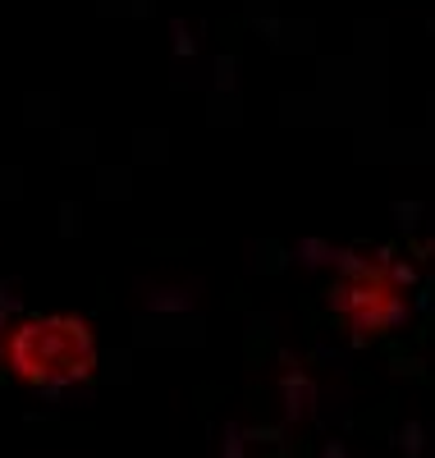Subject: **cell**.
<instances>
[{
    "mask_svg": "<svg viewBox=\"0 0 435 458\" xmlns=\"http://www.w3.org/2000/svg\"><path fill=\"white\" fill-rule=\"evenodd\" d=\"M0 367L37 390H69L97 367V339L78 317H28L0 339Z\"/></svg>",
    "mask_w": 435,
    "mask_h": 458,
    "instance_id": "1",
    "label": "cell"
},
{
    "mask_svg": "<svg viewBox=\"0 0 435 458\" xmlns=\"http://www.w3.org/2000/svg\"><path fill=\"white\" fill-rule=\"evenodd\" d=\"M335 312L353 326V330H389L404 321V298L394 293L385 280H376L371 271H362V280H348L335 289Z\"/></svg>",
    "mask_w": 435,
    "mask_h": 458,
    "instance_id": "2",
    "label": "cell"
}]
</instances>
